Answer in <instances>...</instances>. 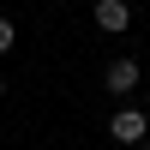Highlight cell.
Here are the masks:
<instances>
[{
    "label": "cell",
    "mask_w": 150,
    "mask_h": 150,
    "mask_svg": "<svg viewBox=\"0 0 150 150\" xmlns=\"http://www.w3.org/2000/svg\"><path fill=\"white\" fill-rule=\"evenodd\" d=\"M90 18H96V30H102V36H120V30L132 24V6H126V0H96Z\"/></svg>",
    "instance_id": "6da1fadb"
},
{
    "label": "cell",
    "mask_w": 150,
    "mask_h": 150,
    "mask_svg": "<svg viewBox=\"0 0 150 150\" xmlns=\"http://www.w3.org/2000/svg\"><path fill=\"white\" fill-rule=\"evenodd\" d=\"M108 132H114V144H144L150 138V120L138 114V108H120V114L108 120Z\"/></svg>",
    "instance_id": "7a4b0ae2"
},
{
    "label": "cell",
    "mask_w": 150,
    "mask_h": 150,
    "mask_svg": "<svg viewBox=\"0 0 150 150\" xmlns=\"http://www.w3.org/2000/svg\"><path fill=\"white\" fill-rule=\"evenodd\" d=\"M102 84L114 96H132V90H138V60H114V66L102 72Z\"/></svg>",
    "instance_id": "3957f363"
},
{
    "label": "cell",
    "mask_w": 150,
    "mask_h": 150,
    "mask_svg": "<svg viewBox=\"0 0 150 150\" xmlns=\"http://www.w3.org/2000/svg\"><path fill=\"white\" fill-rule=\"evenodd\" d=\"M12 42H18V30H12V18H0V54H6Z\"/></svg>",
    "instance_id": "277c9868"
},
{
    "label": "cell",
    "mask_w": 150,
    "mask_h": 150,
    "mask_svg": "<svg viewBox=\"0 0 150 150\" xmlns=\"http://www.w3.org/2000/svg\"><path fill=\"white\" fill-rule=\"evenodd\" d=\"M0 96H6V84H0Z\"/></svg>",
    "instance_id": "5b68a950"
}]
</instances>
